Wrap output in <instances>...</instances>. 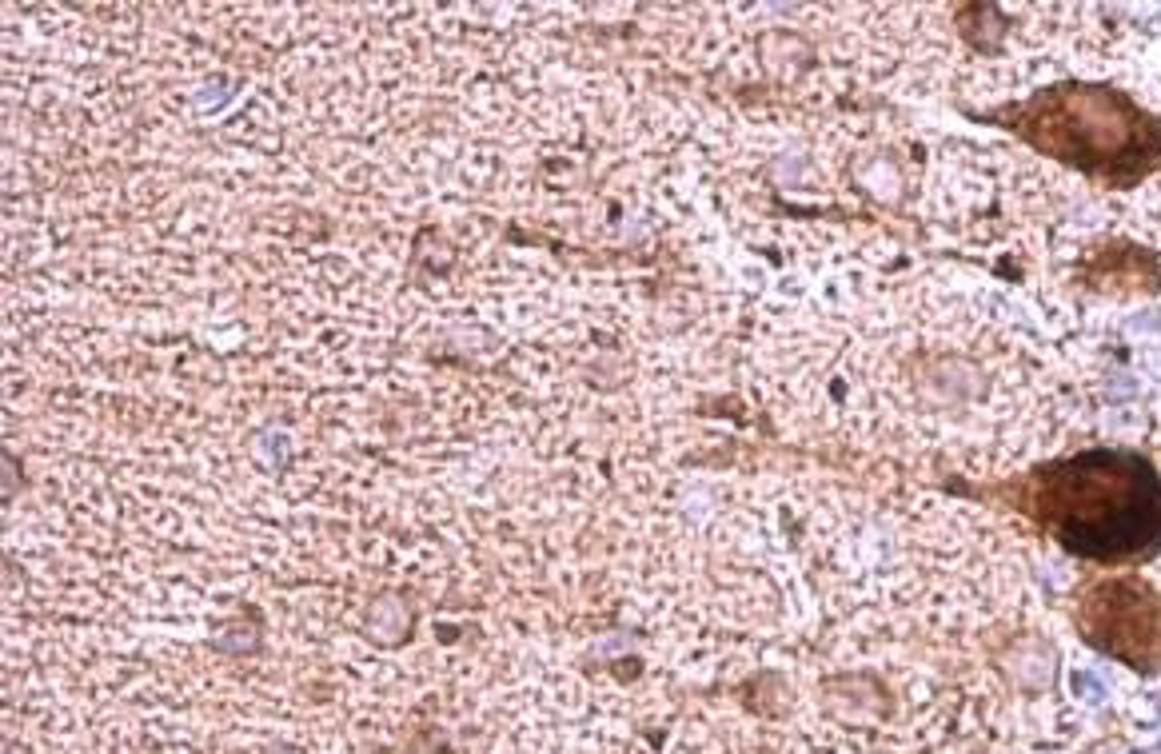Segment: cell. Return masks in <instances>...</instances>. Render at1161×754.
<instances>
[{"instance_id": "cell-3", "label": "cell", "mask_w": 1161, "mask_h": 754, "mask_svg": "<svg viewBox=\"0 0 1161 754\" xmlns=\"http://www.w3.org/2000/svg\"><path fill=\"white\" fill-rule=\"evenodd\" d=\"M20 491H24V475H20V459H16V455H12L8 447H4V499L12 503V499H16Z\"/></svg>"}, {"instance_id": "cell-1", "label": "cell", "mask_w": 1161, "mask_h": 754, "mask_svg": "<svg viewBox=\"0 0 1161 754\" xmlns=\"http://www.w3.org/2000/svg\"><path fill=\"white\" fill-rule=\"evenodd\" d=\"M399 627L407 639H411V623H415V611H411V599L407 595H399V591H380L372 603H368V615H364V631H368V639L380 631V627Z\"/></svg>"}, {"instance_id": "cell-2", "label": "cell", "mask_w": 1161, "mask_h": 754, "mask_svg": "<svg viewBox=\"0 0 1161 754\" xmlns=\"http://www.w3.org/2000/svg\"><path fill=\"white\" fill-rule=\"evenodd\" d=\"M236 96V84H228V80H212V84H204V92L196 96V104H200V112H216L224 100H232Z\"/></svg>"}, {"instance_id": "cell-4", "label": "cell", "mask_w": 1161, "mask_h": 754, "mask_svg": "<svg viewBox=\"0 0 1161 754\" xmlns=\"http://www.w3.org/2000/svg\"><path fill=\"white\" fill-rule=\"evenodd\" d=\"M264 754H304V751H300V747H288V743H272Z\"/></svg>"}]
</instances>
